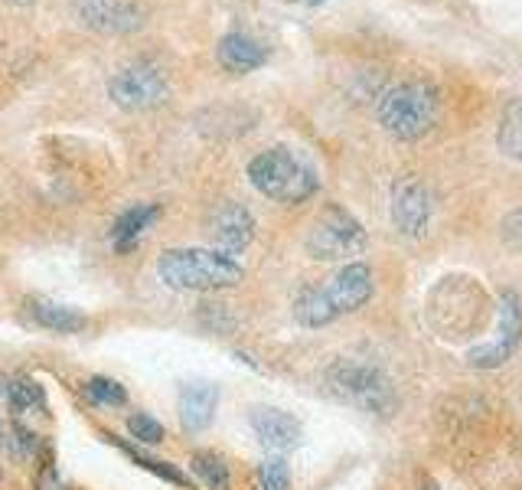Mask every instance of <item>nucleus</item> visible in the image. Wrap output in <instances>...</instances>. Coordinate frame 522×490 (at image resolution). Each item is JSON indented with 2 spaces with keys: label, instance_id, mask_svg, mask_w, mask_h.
Masks as SVG:
<instances>
[{
  "label": "nucleus",
  "instance_id": "nucleus-1",
  "mask_svg": "<svg viewBox=\"0 0 522 490\" xmlns=\"http://www.w3.org/2000/svg\"><path fill=\"white\" fill-rule=\"evenodd\" d=\"M376 291V278H372V268L366 262H350L343 265L337 275H330L320 285H310L297 294L294 301V317L297 324H304L310 330L327 327L343 314L359 311Z\"/></svg>",
  "mask_w": 522,
  "mask_h": 490
},
{
  "label": "nucleus",
  "instance_id": "nucleus-2",
  "mask_svg": "<svg viewBox=\"0 0 522 490\" xmlns=\"http://www.w3.org/2000/svg\"><path fill=\"white\" fill-rule=\"evenodd\" d=\"M441 115V92L425 79H408L385 89L379 98L382 128L399 141H418Z\"/></svg>",
  "mask_w": 522,
  "mask_h": 490
},
{
  "label": "nucleus",
  "instance_id": "nucleus-3",
  "mask_svg": "<svg viewBox=\"0 0 522 490\" xmlns=\"http://www.w3.org/2000/svg\"><path fill=\"white\" fill-rule=\"evenodd\" d=\"M157 275L173 291H222L242 281V265L209 249H170L157 259Z\"/></svg>",
  "mask_w": 522,
  "mask_h": 490
},
{
  "label": "nucleus",
  "instance_id": "nucleus-4",
  "mask_svg": "<svg viewBox=\"0 0 522 490\" xmlns=\"http://www.w3.org/2000/svg\"><path fill=\"white\" fill-rule=\"evenodd\" d=\"M252 187L275 203H304L320 190L317 170L288 147H268L248 161Z\"/></svg>",
  "mask_w": 522,
  "mask_h": 490
},
{
  "label": "nucleus",
  "instance_id": "nucleus-5",
  "mask_svg": "<svg viewBox=\"0 0 522 490\" xmlns=\"http://www.w3.org/2000/svg\"><path fill=\"white\" fill-rule=\"evenodd\" d=\"M323 383H327V392H333L337 399L350 402V406L363 409V412H372V415H392L395 406H399L389 373L376 363L340 357L330 363Z\"/></svg>",
  "mask_w": 522,
  "mask_h": 490
},
{
  "label": "nucleus",
  "instance_id": "nucleus-6",
  "mask_svg": "<svg viewBox=\"0 0 522 490\" xmlns=\"http://www.w3.org/2000/svg\"><path fill=\"white\" fill-rule=\"evenodd\" d=\"M366 229L363 223L346 213L343 206H327L310 226L307 239H304V249L310 259L317 262H346V259H356V255L366 252Z\"/></svg>",
  "mask_w": 522,
  "mask_h": 490
},
{
  "label": "nucleus",
  "instance_id": "nucleus-7",
  "mask_svg": "<svg viewBox=\"0 0 522 490\" xmlns=\"http://www.w3.org/2000/svg\"><path fill=\"white\" fill-rule=\"evenodd\" d=\"M108 98L124 112H151L170 98V82L154 63H131L108 79Z\"/></svg>",
  "mask_w": 522,
  "mask_h": 490
},
{
  "label": "nucleus",
  "instance_id": "nucleus-8",
  "mask_svg": "<svg viewBox=\"0 0 522 490\" xmlns=\"http://www.w3.org/2000/svg\"><path fill=\"white\" fill-rule=\"evenodd\" d=\"M389 213H392V223L395 229L402 232L408 239H421L431 226V193L428 187L421 183L415 174H405L395 180L392 187V203H389Z\"/></svg>",
  "mask_w": 522,
  "mask_h": 490
},
{
  "label": "nucleus",
  "instance_id": "nucleus-9",
  "mask_svg": "<svg viewBox=\"0 0 522 490\" xmlns=\"http://www.w3.org/2000/svg\"><path fill=\"white\" fill-rule=\"evenodd\" d=\"M522 343V304L513 291L500 294V327H496V340L483 343V347L467 353V363L477 366V370H493V366H503Z\"/></svg>",
  "mask_w": 522,
  "mask_h": 490
},
{
  "label": "nucleus",
  "instance_id": "nucleus-10",
  "mask_svg": "<svg viewBox=\"0 0 522 490\" xmlns=\"http://www.w3.org/2000/svg\"><path fill=\"white\" fill-rule=\"evenodd\" d=\"M76 14L95 33H134L144 27V7L138 0H76Z\"/></svg>",
  "mask_w": 522,
  "mask_h": 490
},
{
  "label": "nucleus",
  "instance_id": "nucleus-11",
  "mask_svg": "<svg viewBox=\"0 0 522 490\" xmlns=\"http://www.w3.org/2000/svg\"><path fill=\"white\" fill-rule=\"evenodd\" d=\"M209 236L216 242V252L222 255H239L245 252L255 239V216L245 210L242 203H219L213 219H209Z\"/></svg>",
  "mask_w": 522,
  "mask_h": 490
},
{
  "label": "nucleus",
  "instance_id": "nucleus-12",
  "mask_svg": "<svg viewBox=\"0 0 522 490\" xmlns=\"http://www.w3.org/2000/svg\"><path fill=\"white\" fill-rule=\"evenodd\" d=\"M252 428L258 441L265 445L268 451H275V455H284V451H291L301 445V422L294 419L291 412H281V409H255L252 412Z\"/></svg>",
  "mask_w": 522,
  "mask_h": 490
},
{
  "label": "nucleus",
  "instance_id": "nucleus-13",
  "mask_svg": "<svg viewBox=\"0 0 522 490\" xmlns=\"http://www.w3.org/2000/svg\"><path fill=\"white\" fill-rule=\"evenodd\" d=\"M216 59L226 72H235V76H245V72H255L265 66L268 49L261 46L255 36L248 33H226L216 46Z\"/></svg>",
  "mask_w": 522,
  "mask_h": 490
},
{
  "label": "nucleus",
  "instance_id": "nucleus-14",
  "mask_svg": "<svg viewBox=\"0 0 522 490\" xmlns=\"http://www.w3.org/2000/svg\"><path fill=\"white\" fill-rule=\"evenodd\" d=\"M219 406V389L213 383H186L180 386V422L186 432H203L209 428Z\"/></svg>",
  "mask_w": 522,
  "mask_h": 490
},
{
  "label": "nucleus",
  "instance_id": "nucleus-15",
  "mask_svg": "<svg viewBox=\"0 0 522 490\" xmlns=\"http://www.w3.org/2000/svg\"><path fill=\"white\" fill-rule=\"evenodd\" d=\"M30 314L36 324H43L46 330H56V334H79V330L89 327V317L79 314L76 308H66V304L36 298L30 301Z\"/></svg>",
  "mask_w": 522,
  "mask_h": 490
},
{
  "label": "nucleus",
  "instance_id": "nucleus-16",
  "mask_svg": "<svg viewBox=\"0 0 522 490\" xmlns=\"http://www.w3.org/2000/svg\"><path fill=\"white\" fill-rule=\"evenodd\" d=\"M160 216L157 206H131L115 219V229H111V242H115L118 252L134 249V242L141 239L144 229H151V223Z\"/></svg>",
  "mask_w": 522,
  "mask_h": 490
},
{
  "label": "nucleus",
  "instance_id": "nucleus-17",
  "mask_svg": "<svg viewBox=\"0 0 522 490\" xmlns=\"http://www.w3.org/2000/svg\"><path fill=\"white\" fill-rule=\"evenodd\" d=\"M496 144L506 157L522 164V95L509 98L503 115H500V128H496Z\"/></svg>",
  "mask_w": 522,
  "mask_h": 490
},
{
  "label": "nucleus",
  "instance_id": "nucleus-18",
  "mask_svg": "<svg viewBox=\"0 0 522 490\" xmlns=\"http://www.w3.org/2000/svg\"><path fill=\"white\" fill-rule=\"evenodd\" d=\"M193 471L200 474V481L209 490H232L226 461H222L219 455H213V451H200V455H193Z\"/></svg>",
  "mask_w": 522,
  "mask_h": 490
},
{
  "label": "nucleus",
  "instance_id": "nucleus-19",
  "mask_svg": "<svg viewBox=\"0 0 522 490\" xmlns=\"http://www.w3.org/2000/svg\"><path fill=\"white\" fill-rule=\"evenodd\" d=\"M7 402L14 406V412H27V409L43 406L46 396H43V389L33 383V379L17 376V379H10V386H7Z\"/></svg>",
  "mask_w": 522,
  "mask_h": 490
},
{
  "label": "nucleus",
  "instance_id": "nucleus-20",
  "mask_svg": "<svg viewBox=\"0 0 522 490\" xmlns=\"http://www.w3.org/2000/svg\"><path fill=\"white\" fill-rule=\"evenodd\" d=\"M85 396H89L92 402H98V406H124V402H128V392H124V386L115 383V379H108V376H92L89 383H85Z\"/></svg>",
  "mask_w": 522,
  "mask_h": 490
},
{
  "label": "nucleus",
  "instance_id": "nucleus-21",
  "mask_svg": "<svg viewBox=\"0 0 522 490\" xmlns=\"http://www.w3.org/2000/svg\"><path fill=\"white\" fill-rule=\"evenodd\" d=\"M261 487L265 490H291V471L281 455L261 464Z\"/></svg>",
  "mask_w": 522,
  "mask_h": 490
},
{
  "label": "nucleus",
  "instance_id": "nucleus-22",
  "mask_svg": "<svg viewBox=\"0 0 522 490\" xmlns=\"http://www.w3.org/2000/svg\"><path fill=\"white\" fill-rule=\"evenodd\" d=\"M128 432L138 441H144V445H157V441H164V425L151 419V415H131Z\"/></svg>",
  "mask_w": 522,
  "mask_h": 490
},
{
  "label": "nucleus",
  "instance_id": "nucleus-23",
  "mask_svg": "<svg viewBox=\"0 0 522 490\" xmlns=\"http://www.w3.org/2000/svg\"><path fill=\"white\" fill-rule=\"evenodd\" d=\"M128 451V455L141 464V468H147V471H154L157 477H164V481H173V484H180V487H190V481H186V477L177 471V468H167L164 461H157V458H144V455H138V451H131V448H124Z\"/></svg>",
  "mask_w": 522,
  "mask_h": 490
},
{
  "label": "nucleus",
  "instance_id": "nucleus-24",
  "mask_svg": "<svg viewBox=\"0 0 522 490\" xmlns=\"http://www.w3.org/2000/svg\"><path fill=\"white\" fill-rule=\"evenodd\" d=\"M503 236H506V242H513V245H519V249H522V210L509 213L503 219Z\"/></svg>",
  "mask_w": 522,
  "mask_h": 490
},
{
  "label": "nucleus",
  "instance_id": "nucleus-25",
  "mask_svg": "<svg viewBox=\"0 0 522 490\" xmlns=\"http://www.w3.org/2000/svg\"><path fill=\"white\" fill-rule=\"evenodd\" d=\"M40 490H62V484L56 481L53 468H46V471L40 474Z\"/></svg>",
  "mask_w": 522,
  "mask_h": 490
},
{
  "label": "nucleus",
  "instance_id": "nucleus-26",
  "mask_svg": "<svg viewBox=\"0 0 522 490\" xmlns=\"http://www.w3.org/2000/svg\"><path fill=\"white\" fill-rule=\"evenodd\" d=\"M7 4H14V7H30V4H36V0H7Z\"/></svg>",
  "mask_w": 522,
  "mask_h": 490
},
{
  "label": "nucleus",
  "instance_id": "nucleus-27",
  "mask_svg": "<svg viewBox=\"0 0 522 490\" xmlns=\"http://www.w3.org/2000/svg\"><path fill=\"white\" fill-rule=\"evenodd\" d=\"M307 4H320V0H307Z\"/></svg>",
  "mask_w": 522,
  "mask_h": 490
},
{
  "label": "nucleus",
  "instance_id": "nucleus-28",
  "mask_svg": "<svg viewBox=\"0 0 522 490\" xmlns=\"http://www.w3.org/2000/svg\"><path fill=\"white\" fill-rule=\"evenodd\" d=\"M428 490H434V487H428Z\"/></svg>",
  "mask_w": 522,
  "mask_h": 490
}]
</instances>
